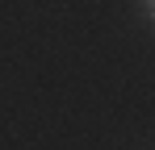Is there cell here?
Listing matches in <instances>:
<instances>
[{"instance_id":"cell-1","label":"cell","mask_w":155,"mask_h":150,"mask_svg":"<svg viewBox=\"0 0 155 150\" xmlns=\"http://www.w3.org/2000/svg\"><path fill=\"white\" fill-rule=\"evenodd\" d=\"M143 13H147V17L155 21V0H143Z\"/></svg>"}]
</instances>
